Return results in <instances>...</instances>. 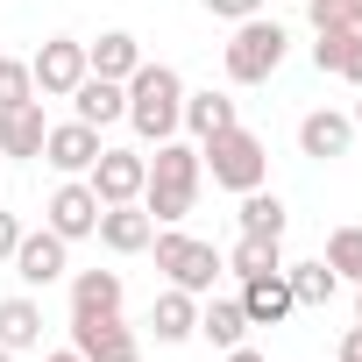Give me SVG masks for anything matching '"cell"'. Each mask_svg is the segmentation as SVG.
<instances>
[{
  "label": "cell",
  "mask_w": 362,
  "mask_h": 362,
  "mask_svg": "<svg viewBox=\"0 0 362 362\" xmlns=\"http://www.w3.org/2000/svg\"><path fill=\"white\" fill-rule=\"evenodd\" d=\"M355 320H362V284H355Z\"/></svg>",
  "instance_id": "obj_36"
},
{
  "label": "cell",
  "mask_w": 362,
  "mask_h": 362,
  "mask_svg": "<svg viewBox=\"0 0 362 362\" xmlns=\"http://www.w3.org/2000/svg\"><path fill=\"white\" fill-rule=\"evenodd\" d=\"M228 362H263V355H256V348L242 341V348H228Z\"/></svg>",
  "instance_id": "obj_33"
},
{
  "label": "cell",
  "mask_w": 362,
  "mask_h": 362,
  "mask_svg": "<svg viewBox=\"0 0 362 362\" xmlns=\"http://www.w3.org/2000/svg\"><path fill=\"white\" fill-rule=\"evenodd\" d=\"M348 121H355V128H362V100H355V114H348Z\"/></svg>",
  "instance_id": "obj_35"
},
{
  "label": "cell",
  "mask_w": 362,
  "mask_h": 362,
  "mask_svg": "<svg viewBox=\"0 0 362 362\" xmlns=\"http://www.w3.org/2000/svg\"><path fill=\"white\" fill-rule=\"evenodd\" d=\"M114 256H142L149 249V235H156V221L142 214V199H128V206H100V228H93Z\"/></svg>",
  "instance_id": "obj_12"
},
{
  "label": "cell",
  "mask_w": 362,
  "mask_h": 362,
  "mask_svg": "<svg viewBox=\"0 0 362 362\" xmlns=\"http://www.w3.org/2000/svg\"><path fill=\"white\" fill-rule=\"evenodd\" d=\"M135 64H142V43H135L128 29H107L100 43H86V71H93V78H121V86H128Z\"/></svg>",
  "instance_id": "obj_21"
},
{
  "label": "cell",
  "mask_w": 362,
  "mask_h": 362,
  "mask_svg": "<svg viewBox=\"0 0 362 362\" xmlns=\"http://www.w3.org/2000/svg\"><path fill=\"white\" fill-rule=\"evenodd\" d=\"M29 78H36V100H71L78 78H86V43L78 36H50L29 57Z\"/></svg>",
  "instance_id": "obj_6"
},
{
  "label": "cell",
  "mask_w": 362,
  "mask_h": 362,
  "mask_svg": "<svg viewBox=\"0 0 362 362\" xmlns=\"http://www.w3.org/2000/svg\"><path fill=\"white\" fill-rule=\"evenodd\" d=\"M235 121H242L235 100L214 93V86H206V93H185V114H177V128H185L192 142H206V135H221V128H235Z\"/></svg>",
  "instance_id": "obj_20"
},
{
  "label": "cell",
  "mask_w": 362,
  "mask_h": 362,
  "mask_svg": "<svg viewBox=\"0 0 362 362\" xmlns=\"http://www.w3.org/2000/svg\"><path fill=\"white\" fill-rule=\"evenodd\" d=\"M199 334L228 355V348H242V334H249V313H242V298H206L199 305Z\"/></svg>",
  "instance_id": "obj_23"
},
{
  "label": "cell",
  "mask_w": 362,
  "mask_h": 362,
  "mask_svg": "<svg viewBox=\"0 0 362 362\" xmlns=\"http://www.w3.org/2000/svg\"><path fill=\"white\" fill-rule=\"evenodd\" d=\"M22 100H36L29 57H0V107H22Z\"/></svg>",
  "instance_id": "obj_28"
},
{
  "label": "cell",
  "mask_w": 362,
  "mask_h": 362,
  "mask_svg": "<svg viewBox=\"0 0 362 362\" xmlns=\"http://www.w3.org/2000/svg\"><path fill=\"white\" fill-rule=\"evenodd\" d=\"M313 29H355V0H305Z\"/></svg>",
  "instance_id": "obj_29"
},
{
  "label": "cell",
  "mask_w": 362,
  "mask_h": 362,
  "mask_svg": "<svg viewBox=\"0 0 362 362\" xmlns=\"http://www.w3.org/2000/svg\"><path fill=\"white\" fill-rule=\"evenodd\" d=\"M284 284H291V298L298 305H327L334 291H341V277H334V263L320 256V263H284Z\"/></svg>",
  "instance_id": "obj_26"
},
{
  "label": "cell",
  "mask_w": 362,
  "mask_h": 362,
  "mask_svg": "<svg viewBox=\"0 0 362 362\" xmlns=\"http://www.w3.org/2000/svg\"><path fill=\"white\" fill-rule=\"evenodd\" d=\"M121 270H78L71 277V313H86V320H100V313H121Z\"/></svg>",
  "instance_id": "obj_22"
},
{
  "label": "cell",
  "mask_w": 362,
  "mask_h": 362,
  "mask_svg": "<svg viewBox=\"0 0 362 362\" xmlns=\"http://www.w3.org/2000/svg\"><path fill=\"white\" fill-rule=\"evenodd\" d=\"M284 228H291V214H284V199L277 192H242V235H270V242H284Z\"/></svg>",
  "instance_id": "obj_25"
},
{
  "label": "cell",
  "mask_w": 362,
  "mask_h": 362,
  "mask_svg": "<svg viewBox=\"0 0 362 362\" xmlns=\"http://www.w3.org/2000/svg\"><path fill=\"white\" fill-rule=\"evenodd\" d=\"M100 149H107V142H100V128H93V121H78V114H71V121H57V128L43 135V163H50V170H64V177H86Z\"/></svg>",
  "instance_id": "obj_11"
},
{
  "label": "cell",
  "mask_w": 362,
  "mask_h": 362,
  "mask_svg": "<svg viewBox=\"0 0 362 362\" xmlns=\"http://www.w3.org/2000/svg\"><path fill=\"white\" fill-rule=\"evenodd\" d=\"M177 114H185V78H177L170 64H135L128 71V121L142 142H170L177 135Z\"/></svg>",
  "instance_id": "obj_2"
},
{
  "label": "cell",
  "mask_w": 362,
  "mask_h": 362,
  "mask_svg": "<svg viewBox=\"0 0 362 362\" xmlns=\"http://www.w3.org/2000/svg\"><path fill=\"white\" fill-rule=\"evenodd\" d=\"M313 71L362 86V29H313Z\"/></svg>",
  "instance_id": "obj_13"
},
{
  "label": "cell",
  "mask_w": 362,
  "mask_h": 362,
  "mask_svg": "<svg viewBox=\"0 0 362 362\" xmlns=\"http://www.w3.org/2000/svg\"><path fill=\"white\" fill-rule=\"evenodd\" d=\"M242 313H249V327H277L284 313H298L284 270H270V277H242Z\"/></svg>",
  "instance_id": "obj_18"
},
{
  "label": "cell",
  "mask_w": 362,
  "mask_h": 362,
  "mask_svg": "<svg viewBox=\"0 0 362 362\" xmlns=\"http://www.w3.org/2000/svg\"><path fill=\"white\" fill-rule=\"evenodd\" d=\"M43 228H50V235H64V242H86V235L100 228V199H93V185H86V177H64V185L50 192Z\"/></svg>",
  "instance_id": "obj_10"
},
{
  "label": "cell",
  "mask_w": 362,
  "mask_h": 362,
  "mask_svg": "<svg viewBox=\"0 0 362 362\" xmlns=\"http://www.w3.org/2000/svg\"><path fill=\"white\" fill-rule=\"evenodd\" d=\"M0 348H15V355L43 348V305H36L29 291H15V298H0Z\"/></svg>",
  "instance_id": "obj_19"
},
{
  "label": "cell",
  "mask_w": 362,
  "mask_h": 362,
  "mask_svg": "<svg viewBox=\"0 0 362 362\" xmlns=\"http://www.w3.org/2000/svg\"><path fill=\"white\" fill-rule=\"evenodd\" d=\"M327 263L341 284H362V228H334L327 235Z\"/></svg>",
  "instance_id": "obj_27"
},
{
  "label": "cell",
  "mask_w": 362,
  "mask_h": 362,
  "mask_svg": "<svg viewBox=\"0 0 362 362\" xmlns=\"http://www.w3.org/2000/svg\"><path fill=\"white\" fill-rule=\"evenodd\" d=\"M284 50H291V29H284V22H270V15H249V22H235V36H228L221 64H228V78H235V86H270V78H277V64H284Z\"/></svg>",
  "instance_id": "obj_4"
},
{
  "label": "cell",
  "mask_w": 362,
  "mask_h": 362,
  "mask_svg": "<svg viewBox=\"0 0 362 362\" xmlns=\"http://www.w3.org/2000/svg\"><path fill=\"white\" fill-rule=\"evenodd\" d=\"M43 135H50V121H43V100H22V107H0V156H43Z\"/></svg>",
  "instance_id": "obj_14"
},
{
  "label": "cell",
  "mask_w": 362,
  "mask_h": 362,
  "mask_svg": "<svg viewBox=\"0 0 362 362\" xmlns=\"http://www.w3.org/2000/svg\"><path fill=\"white\" fill-rule=\"evenodd\" d=\"M71 348L86 362H142V341H135V327H121V313H100V320L71 313Z\"/></svg>",
  "instance_id": "obj_8"
},
{
  "label": "cell",
  "mask_w": 362,
  "mask_h": 362,
  "mask_svg": "<svg viewBox=\"0 0 362 362\" xmlns=\"http://www.w3.org/2000/svg\"><path fill=\"white\" fill-rule=\"evenodd\" d=\"M142 177H149L142 149H100L93 170H86V185H93L100 206H128V199H142Z\"/></svg>",
  "instance_id": "obj_7"
},
{
  "label": "cell",
  "mask_w": 362,
  "mask_h": 362,
  "mask_svg": "<svg viewBox=\"0 0 362 362\" xmlns=\"http://www.w3.org/2000/svg\"><path fill=\"white\" fill-rule=\"evenodd\" d=\"M64 249H71L64 235H50V228H36V235H29V228H22V242H15V256H8V263H15V277H22L29 291H50L57 277H71Z\"/></svg>",
  "instance_id": "obj_9"
},
{
  "label": "cell",
  "mask_w": 362,
  "mask_h": 362,
  "mask_svg": "<svg viewBox=\"0 0 362 362\" xmlns=\"http://www.w3.org/2000/svg\"><path fill=\"white\" fill-rule=\"evenodd\" d=\"M149 334L163 341V348H177V341H192L199 334V298L192 291H156V305H149Z\"/></svg>",
  "instance_id": "obj_17"
},
{
  "label": "cell",
  "mask_w": 362,
  "mask_h": 362,
  "mask_svg": "<svg viewBox=\"0 0 362 362\" xmlns=\"http://www.w3.org/2000/svg\"><path fill=\"white\" fill-rule=\"evenodd\" d=\"M235 277H270V270H284V249L270 242V235H235V249L221 256Z\"/></svg>",
  "instance_id": "obj_24"
},
{
  "label": "cell",
  "mask_w": 362,
  "mask_h": 362,
  "mask_svg": "<svg viewBox=\"0 0 362 362\" xmlns=\"http://www.w3.org/2000/svg\"><path fill=\"white\" fill-rule=\"evenodd\" d=\"M15 242H22V221H15V214H0V263L15 256Z\"/></svg>",
  "instance_id": "obj_31"
},
{
  "label": "cell",
  "mask_w": 362,
  "mask_h": 362,
  "mask_svg": "<svg viewBox=\"0 0 362 362\" xmlns=\"http://www.w3.org/2000/svg\"><path fill=\"white\" fill-rule=\"evenodd\" d=\"M71 114L78 121H93V128H114V121H128V86L121 78H78V93H71Z\"/></svg>",
  "instance_id": "obj_15"
},
{
  "label": "cell",
  "mask_w": 362,
  "mask_h": 362,
  "mask_svg": "<svg viewBox=\"0 0 362 362\" xmlns=\"http://www.w3.org/2000/svg\"><path fill=\"white\" fill-rule=\"evenodd\" d=\"M355 29H362V0H355Z\"/></svg>",
  "instance_id": "obj_38"
},
{
  "label": "cell",
  "mask_w": 362,
  "mask_h": 362,
  "mask_svg": "<svg viewBox=\"0 0 362 362\" xmlns=\"http://www.w3.org/2000/svg\"><path fill=\"white\" fill-rule=\"evenodd\" d=\"M0 362H15V348H0Z\"/></svg>",
  "instance_id": "obj_37"
},
{
  "label": "cell",
  "mask_w": 362,
  "mask_h": 362,
  "mask_svg": "<svg viewBox=\"0 0 362 362\" xmlns=\"http://www.w3.org/2000/svg\"><path fill=\"white\" fill-rule=\"evenodd\" d=\"M206 15H221V22H249V15H263V0H199Z\"/></svg>",
  "instance_id": "obj_30"
},
{
  "label": "cell",
  "mask_w": 362,
  "mask_h": 362,
  "mask_svg": "<svg viewBox=\"0 0 362 362\" xmlns=\"http://www.w3.org/2000/svg\"><path fill=\"white\" fill-rule=\"evenodd\" d=\"M43 362H86V355H78V348H57V355H43Z\"/></svg>",
  "instance_id": "obj_34"
},
{
  "label": "cell",
  "mask_w": 362,
  "mask_h": 362,
  "mask_svg": "<svg viewBox=\"0 0 362 362\" xmlns=\"http://www.w3.org/2000/svg\"><path fill=\"white\" fill-rule=\"evenodd\" d=\"M149 249H156V270H163L177 291H192V298H206V291H214V277L228 270L214 242H199V235H177V228L149 235Z\"/></svg>",
  "instance_id": "obj_5"
},
{
  "label": "cell",
  "mask_w": 362,
  "mask_h": 362,
  "mask_svg": "<svg viewBox=\"0 0 362 362\" xmlns=\"http://www.w3.org/2000/svg\"><path fill=\"white\" fill-rule=\"evenodd\" d=\"M199 163H206L214 185H221V192H235V199H242V192H256L263 177H270V149H263V135H256V128H242V121H235V128H221V135H206V142H199Z\"/></svg>",
  "instance_id": "obj_3"
},
{
  "label": "cell",
  "mask_w": 362,
  "mask_h": 362,
  "mask_svg": "<svg viewBox=\"0 0 362 362\" xmlns=\"http://www.w3.org/2000/svg\"><path fill=\"white\" fill-rule=\"evenodd\" d=\"M348 142H355V121H348V114H334V107H320V114H305V121H298V149H305L313 163L348 156Z\"/></svg>",
  "instance_id": "obj_16"
},
{
  "label": "cell",
  "mask_w": 362,
  "mask_h": 362,
  "mask_svg": "<svg viewBox=\"0 0 362 362\" xmlns=\"http://www.w3.org/2000/svg\"><path fill=\"white\" fill-rule=\"evenodd\" d=\"M334 362H362V320L341 334V355H334Z\"/></svg>",
  "instance_id": "obj_32"
},
{
  "label": "cell",
  "mask_w": 362,
  "mask_h": 362,
  "mask_svg": "<svg viewBox=\"0 0 362 362\" xmlns=\"http://www.w3.org/2000/svg\"><path fill=\"white\" fill-rule=\"evenodd\" d=\"M199 185H206V163H199V142H156V156H149V177H142V214L149 221H163V228H177L192 206H199Z\"/></svg>",
  "instance_id": "obj_1"
}]
</instances>
